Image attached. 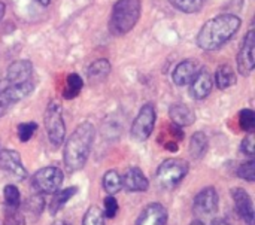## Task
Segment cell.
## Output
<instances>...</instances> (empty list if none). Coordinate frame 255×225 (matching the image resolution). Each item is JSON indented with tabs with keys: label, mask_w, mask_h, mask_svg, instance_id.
Returning a JSON list of instances; mask_svg holds the SVG:
<instances>
[{
	"label": "cell",
	"mask_w": 255,
	"mask_h": 225,
	"mask_svg": "<svg viewBox=\"0 0 255 225\" xmlns=\"http://www.w3.org/2000/svg\"><path fill=\"white\" fill-rule=\"evenodd\" d=\"M43 121L49 142L54 146H60L66 137V125L63 119V108L58 102H51L48 105Z\"/></svg>",
	"instance_id": "5"
},
{
	"label": "cell",
	"mask_w": 255,
	"mask_h": 225,
	"mask_svg": "<svg viewBox=\"0 0 255 225\" xmlns=\"http://www.w3.org/2000/svg\"><path fill=\"white\" fill-rule=\"evenodd\" d=\"M208 137L203 131H197L191 136V140H190V154L193 158L199 160L202 158L206 152H208Z\"/></svg>",
	"instance_id": "22"
},
{
	"label": "cell",
	"mask_w": 255,
	"mask_h": 225,
	"mask_svg": "<svg viewBox=\"0 0 255 225\" xmlns=\"http://www.w3.org/2000/svg\"><path fill=\"white\" fill-rule=\"evenodd\" d=\"M155 109L151 103H146L140 108L137 116L134 118L133 121V125H131V137L137 142H143L146 140L152 130H154V125H155Z\"/></svg>",
	"instance_id": "7"
},
{
	"label": "cell",
	"mask_w": 255,
	"mask_h": 225,
	"mask_svg": "<svg viewBox=\"0 0 255 225\" xmlns=\"http://www.w3.org/2000/svg\"><path fill=\"white\" fill-rule=\"evenodd\" d=\"M118 209H120V206H118L117 199L114 196H108L105 199V202H103V215H105V218H109V220L115 218V215L118 214Z\"/></svg>",
	"instance_id": "31"
},
{
	"label": "cell",
	"mask_w": 255,
	"mask_h": 225,
	"mask_svg": "<svg viewBox=\"0 0 255 225\" xmlns=\"http://www.w3.org/2000/svg\"><path fill=\"white\" fill-rule=\"evenodd\" d=\"M211 225H232L230 223H227L226 220H215V221H212V224Z\"/></svg>",
	"instance_id": "33"
},
{
	"label": "cell",
	"mask_w": 255,
	"mask_h": 225,
	"mask_svg": "<svg viewBox=\"0 0 255 225\" xmlns=\"http://www.w3.org/2000/svg\"><path fill=\"white\" fill-rule=\"evenodd\" d=\"M212 76L206 69H202L199 72V75L194 78V81L191 82V97L196 100H203L211 94L212 90Z\"/></svg>",
	"instance_id": "17"
},
{
	"label": "cell",
	"mask_w": 255,
	"mask_h": 225,
	"mask_svg": "<svg viewBox=\"0 0 255 225\" xmlns=\"http://www.w3.org/2000/svg\"><path fill=\"white\" fill-rule=\"evenodd\" d=\"M191 225H205V224H203V221H200V220H197V221H194V223H191Z\"/></svg>",
	"instance_id": "37"
},
{
	"label": "cell",
	"mask_w": 255,
	"mask_h": 225,
	"mask_svg": "<svg viewBox=\"0 0 255 225\" xmlns=\"http://www.w3.org/2000/svg\"><path fill=\"white\" fill-rule=\"evenodd\" d=\"M136 225H167V211L160 203L148 205L139 215Z\"/></svg>",
	"instance_id": "14"
},
{
	"label": "cell",
	"mask_w": 255,
	"mask_h": 225,
	"mask_svg": "<svg viewBox=\"0 0 255 225\" xmlns=\"http://www.w3.org/2000/svg\"><path fill=\"white\" fill-rule=\"evenodd\" d=\"M111 69V63L106 58H100L90 64V67L87 69V75L91 81H100L109 76Z\"/></svg>",
	"instance_id": "20"
},
{
	"label": "cell",
	"mask_w": 255,
	"mask_h": 225,
	"mask_svg": "<svg viewBox=\"0 0 255 225\" xmlns=\"http://www.w3.org/2000/svg\"><path fill=\"white\" fill-rule=\"evenodd\" d=\"M36 128H37L36 122H22V124H19L18 125V137H19V140L21 142H28L33 137Z\"/></svg>",
	"instance_id": "30"
},
{
	"label": "cell",
	"mask_w": 255,
	"mask_h": 225,
	"mask_svg": "<svg viewBox=\"0 0 255 225\" xmlns=\"http://www.w3.org/2000/svg\"><path fill=\"white\" fill-rule=\"evenodd\" d=\"M63 179H64L63 172L58 167L49 166L37 170L31 178V184L39 194H54L60 190Z\"/></svg>",
	"instance_id": "6"
},
{
	"label": "cell",
	"mask_w": 255,
	"mask_h": 225,
	"mask_svg": "<svg viewBox=\"0 0 255 225\" xmlns=\"http://www.w3.org/2000/svg\"><path fill=\"white\" fill-rule=\"evenodd\" d=\"M121 184L131 193H143L149 188V182L139 167L127 169L124 176H121Z\"/></svg>",
	"instance_id": "15"
},
{
	"label": "cell",
	"mask_w": 255,
	"mask_h": 225,
	"mask_svg": "<svg viewBox=\"0 0 255 225\" xmlns=\"http://www.w3.org/2000/svg\"><path fill=\"white\" fill-rule=\"evenodd\" d=\"M169 115L172 121L179 127H190L196 122L194 112L185 105H172L169 109Z\"/></svg>",
	"instance_id": "18"
},
{
	"label": "cell",
	"mask_w": 255,
	"mask_h": 225,
	"mask_svg": "<svg viewBox=\"0 0 255 225\" xmlns=\"http://www.w3.org/2000/svg\"><path fill=\"white\" fill-rule=\"evenodd\" d=\"M202 70V66L197 60H184L181 61L173 73H172V81L178 85V87H184V85H188L194 81V78L199 75V72Z\"/></svg>",
	"instance_id": "13"
},
{
	"label": "cell",
	"mask_w": 255,
	"mask_h": 225,
	"mask_svg": "<svg viewBox=\"0 0 255 225\" xmlns=\"http://www.w3.org/2000/svg\"><path fill=\"white\" fill-rule=\"evenodd\" d=\"M31 91H33V84L28 81L21 84H12L7 88H4V91L0 93V116L4 115L12 105L25 99Z\"/></svg>",
	"instance_id": "9"
},
{
	"label": "cell",
	"mask_w": 255,
	"mask_h": 225,
	"mask_svg": "<svg viewBox=\"0 0 255 225\" xmlns=\"http://www.w3.org/2000/svg\"><path fill=\"white\" fill-rule=\"evenodd\" d=\"M232 197H233L235 208H236L239 218L247 225H254V203H253V199L250 197V194L244 188H233Z\"/></svg>",
	"instance_id": "12"
},
{
	"label": "cell",
	"mask_w": 255,
	"mask_h": 225,
	"mask_svg": "<svg viewBox=\"0 0 255 225\" xmlns=\"http://www.w3.org/2000/svg\"><path fill=\"white\" fill-rule=\"evenodd\" d=\"M103 190L109 194V196H114L117 194L118 191H121L123 188V184H121V176L117 170H108L103 176Z\"/></svg>",
	"instance_id": "23"
},
{
	"label": "cell",
	"mask_w": 255,
	"mask_h": 225,
	"mask_svg": "<svg viewBox=\"0 0 255 225\" xmlns=\"http://www.w3.org/2000/svg\"><path fill=\"white\" fill-rule=\"evenodd\" d=\"M78 193V188L76 187H69V188H64L61 191H57L52 194V200L49 203V212L51 215H55L60 212V209Z\"/></svg>",
	"instance_id": "19"
},
{
	"label": "cell",
	"mask_w": 255,
	"mask_h": 225,
	"mask_svg": "<svg viewBox=\"0 0 255 225\" xmlns=\"http://www.w3.org/2000/svg\"><path fill=\"white\" fill-rule=\"evenodd\" d=\"M218 194L214 187L203 188L194 199V214L202 221L203 218H209L217 214L218 211Z\"/></svg>",
	"instance_id": "8"
},
{
	"label": "cell",
	"mask_w": 255,
	"mask_h": 225,
	"mask_svg": "<svg viewBox=\"0 0 255 225\" xmlns=\"http://www.w3.org/2000/svg\"><path fill=\"white\" fill-rule=\"evenodd\" d=\"M241 18L233 13H221L209 19L200 28L196 42L205 51H215L227 43L239 30Z\"/></svg>",
	"instance_id": "1"
},
{
	"label": "cell",
	"mask_w": 255,
	"mask_h": 225,
	"mask_svg": "<svg viewBox=\"0 0 255 225\" xmlns=\"http://www.w3.org/2000/svg\"><path fill=\"white\" fill-rule=\"evenodd\" d=\"M84 87V81L79 75L76 73H70L67 76V84H66V88H64V93H63V97L70 100V99H75L79 91L82 90Z\"/></svg>",
	"instance_id": "24"
},
{
	"label": "cell",
	"mask_w": 255,
	"mask_h": 225,
	"mask_svg": "<svg viewBox=\"0 0 255 225\" xmlns=\"http://www.w3.org/2000/svg\"><path fill=\"white\" fill-rule=\"evenodd\" d=\"M255 31L250 30L244 39L241 51L238 54V70L244 76H250L255 67Z\"/></svg>",
	"instance_id": "10"
},
{
	"label": "cell",
	"mask_w": 255,
	"mask_h": 225,
	"mask_svg": "<svg viewBox=\"0 0 255 225\" xmlns=\"http://www.w3.org/2000/svg\"><path fill=\"white\" fill-rule=\"evenodd\" d=\"M0 81H1V75H0Z\"/></svg>",
	"instance_id": "39"
},
{
	"label": "cell",
	"mask_w": 255,
	"mask_h": 225,
	"mask_svg": "<svg viewBox=\"0 0 255 225\" xmlns=\"http://www.w3.org/2000/svg\"><path fill=\"white\" fill-rule=\"evenodd\" d=\"M187 173H188L187 161L179 158H169L158 166L155 178L160 187L166 190H172L184 181Z\"/></svg>",
	"instance_id": "4"
},
{
	"label": "cell",
	"mask_w": 255,
	"mask_h": 225,
	"mask_svg": "<svg viewBox=\"0 0 255 225\" xmlns=\"http://www.w3.org/2000/svg\"><path fill=\"white\" fill-rule=\"evenodd\" d=\"M82 225H105L103 211L97 206H91L84 215Z\"/></svg>",
	"instance_id": "27"
},
{
	"label": "cell",
	"mask_w": 255,
	"mask_h": 225,
	"mask_svg": "<svg viewBox=\"0 0 255 225\" xmlns=\"http://www.w3.org/2000/svg\"><path fill=\"white\" fill-rule=\"evenodd\" d=\"M37 1H39V3H40L42 6H48L51 0H37Z\"/></svg>",
	"instance_id": "36"
},
{
	"label": "cell",
	"mask_w": 255,
	"mask_h": 225,
	"mask_svg": "<svg viewBox=\"0 0 255 225\" xmlns=\"http://www.w3.org/2000/svg\"><path fill=\"white\" fill-rule=\"evenodd\" d=\"M238 175L239 178L248 181V182H254L255 181V161L254 160H248L247 163L241 164L238 169Z\"/></svg>",
	"instance_id": "29"
},
{
	"label": "cell",
	"mask_w": 255,
	"mask_h": 225,
	"mask_svg": "<svg viewBox=\"0 0 255 225\" xmlns=\"http://www.w3.org/2000/svg\"><path fill=\"white\" fill-rule=\"evenodd\" d=\"M54 225H69V224H67V223H64V221H57Z\"/></svg>",
	"instance_id": "38"
},
{
	"label": "cell",
	"mask_w": 255,
	"mask_h": 225,
	"mask_svg": "<svg viewBox=\"0 0 255 225\" xmlns=\"http://www.w3.org/2000/svg\"><path fill=\"white\" fill-rule=\"evenodd\" d=\"M239 124L245 131H253L255 128V115L251 109H242L239 112Z\"/></svg>",
	"instance_id": "28"
},
{
	"label": "cell",
	"mask_w": 255,
	"mask_h": 225,
	"mask_svg": "<svg viewBox=\"0 0 255 225\" xmlns=\"http://www.w3.org/2000/svg\"><path fill=\"white\" fill-rule=\"evenodd\" d=\"M169 3L181 12L194 13L202 9L205 0H169Z\"/></svg>",
	"instance_id": "26"
},
{
	"label": "cell",
	"mask_w": 255,
	"mask_h": 225,
	"mask_svg": "<svg viewBox=\"0 0 255 225\" xmlns=\"http://www.w3.org/2000/svg\"><path fill=\"white\" fill-rule=\"evenodd\" d=\"M166 148H167V151H172V152H176V151H178L176 143H167V145H166Z\"/></svg>",
	"instance_id": "34"
},
{
	"label": "cell",
	"mask_w": 255,
	"mask_h": 225,
	"mask_svg": "<svg viewBox=\"0 0 255 225\" xmlns=\"http://www.w3.org/2000/svg\"><path fill=\"white\" fill-rule=\"evenodd\" d=\"M215 81H217V87L220 90H227L236 84V73L229 64H223L217 69Z\"/></svg>",
	"instance_id": "21"
},
{
	"label": "cell",
	"mask_w": 255,
	"mask_h": 225,
	"mask_svg": "<svg viewBox=\"0 0 255 225\" xmlns=\"http://www.w3.org/2000/svg\"><path fill=\"white\" fill-rule=\"evenodd\" d=\"M4 12H6V6H4V3L0 1V21H1V18L4 16Z\"/></svg>",
	"instance_id": "35"
},
{
	"label": "cell",
	"mask_w": 255,
	"mask_h": 225,
	"mask_svg": "<svg viewBox=\"0 0 255 225\" xmlns=\"http://www.w3.org/2000/svg\"><path fill=\"white\" fill-rule=\"evenodd\" d=\"M0 170L9 173L10 176L22 181L27 178V170L21 161V157L13 149H1L0 151Z\"/></svg>",
	"instance_id": "11"
},
{
	"label": "cell",
	"mask_w": 255,
	"mask_h": 225,
	"mask_svg": "<svg viewBox=\"0 0 255 225\" xmlns=\"http://www.w3.org/2000/svg\"><path fill=\"white\" fill-rule=\"evenodd\" d=\"M31 72H33V66L28 60H18L9 66L6 79H7L9 85L21 84V82L28 81V78L31 76Z\"/></svg>",
	"instance_id": "16"
},
{
	"label": "cell",
	"mask_w": 255,
	"mask_h": 225,
	"mask_svg": "<svg viewBox=\"0 0 255 225\" xmlns=\"http://www.w3.org/2000/svg\"><path fill=\"white\" fill-rule=\"evenodd\" d=\"M241 148H242V152H244V154H247V155L253 157V155L255 154L254 134H248V136L244 139V142H242Z\"/></svg>",
	"instance_id": "32"
},
{
	"label": "cell",
	"mask_w": 255,
	"mask_h": 225,
	"mask_svg": "<svg viewBox=\"0 0 255 225\" xmlns=\"http://www.w3.org/2000/svg\"><path fill=\"white\" fill-rule=\"evenodd\" d=\"M140 0H118L111 15V31L121 36L133 30L140 16Z\"/></svg>",
	"instance_id": "3"
},
{
	"label": "cell",
	"mask_w": 255,
	"mask_h": 225,
	"mask_svg": "<svg viewBox=\"0 0 255 225\" xmlns=\"http://www.w3.org/2000/svg\"><path fill=\"white\" fill-rule=\"evenodd\" d=\"M3 197H4V203H6L7 209L16 211L19 208L21 194H19V190L15 185H6L4 190H3Z\"/></svg>",
	"instance_id": "25"
},
{
	"label": "cell",
	"mask_w": 255,
	"mask_h": 225,
	"mask_svg": "<svg viewBox=\"0 0 255 225\" xmlns=\"http://www.w3.org/2000/svg\"><path fill=\"white\" fill-rule=\"evenodd\" d=\"M94 136H96L94 125L91 122H82L66 140L64 151H63V161L69 172L81 170L85 166L90 157Z\"/></svg>",
	"instance_id": "2"
}]
</instances>
